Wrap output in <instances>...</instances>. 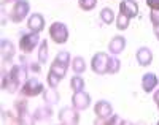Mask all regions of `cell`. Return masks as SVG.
<instances>
[{
  "label": "cell",
  "mask_w": 159,
  "mask_h": 125,
  "mask_svg": "<svg viewBox=\"0 0 159 125\" xmlns=\"http://www.w3.org/2000/svg\"><path fill=\"white\" fill-rule=\"evenodd\" d=\"M29 11H30V3L27 0H16L15 3H13L11 10H10V21L15 22V24H19L22 22L25 18H29Z\"/></svg>",
  "instance_id": "cell-1"
},
{
  "label": "cell",
  "mask_w": 159,
  "mask_h": 125,
  "mask_svg": "<svg viewBox=\"0 0 159 125\" xmlns=\"http://www.w3.org/2000/svg\"><path fill=\"white\" fill-rule=\"evenodd\" d=\"M45 90L43 84H42V81L37 79V78H27L24 82H22V86L19 89V93L21 97H27V98H32V97H38V95H42Z\"/></svg>",
  "instance_id": "cell-2"
},
{
  "label": "cell",
  "mask_w": 159,
  "mask_h": 125,
  "mask_svg": "<svg viewBox=\"0 0 159 125\" xmlns=\"http://www.w3.org/2000/svg\"><path fill=\"white\" fill-rule=\"evenodd\" d=\"M42 40H40V33H35V32H27V33H22L21 38H19V49L24 52V54H30L34 52L35 49H38Z\"/></svg>",
  "instance_id": "cell-3"
},
{
  "label": "cell",
  "mask_w": 159,
  "mask_h": 125,
  "mask_svg": "<svg viewBox=\"0 0 159 125\" xmlns=\"http://www.w3.org/2000/svg\"><path fill=\"white\" fill-rule=\"evenodd\" d=\"M49 38L54 41L56 45H64V43H67V40H69V29H67V25H65L64 22H52L49 25Z\"/></svg>",
  "instance_id": "cell-4"
},
{
  "label": "cell",
  "mask_w": 159,
  "mask_h": 125,
  "mask_svg": "<svg viewBox=\"0 0 159 125\" xmlns=\"http://www.w3.org/2000/svg\"><path fill=\"white\" fill-rule=\"evenodd\" d=\"M57 119L64 125H76L80 123V111L75 109L73 106H65L59 111Z\"/></svg>",
  "instance_id": "cell-5"
},
{
  "label": "cell",
  "mask_w": 159,
  "mask_h": 125,
  "mask_svg": "<svg viewBox=\"0 0 159 125\" xmlns=\"http://www.w3.org/2000/svg\"><path fill=\"white\" fill-rule=\"evenodd\" d=\"M110 54L107 52H96L91 59V70L96 75H105L107 73V62Z\"/></svg>",
  "instance_id": "cell-6"
},
{
  "label": "cell",
  "mask_w": 159,
  "mask_h": 125,
  "mask_svg": "<svg viewBox=\"0 0 159 125\" xmlns=\"http://www.w3.org/2000/svg\"><path fill=\"white\" fill-rule=\"evenodd\" d=\"M72 106L78 111H84L91 106V95L86 90H80L73 92L72 95Z\"/></svg>",
  "instance_id": "cell-7"
},
{
  "label": "cell",
  "mask_w": 159,
  "mask_h": 125,
  "mask_svg": "<svg viewBox=\"0 0 159 125\" xmlns=\"http://www.w3.org/2000/svg\"><path fill=\"white\" fill-rule=\"evenodd\" d=\"M21 86H22V82L18 81L15 76H11L10 71L2 75V89H3L5 92L15 93V92H18V90L21 89Z\"/></svg>",
  "instance_id": "cell-8"
},
{
  "label": "cell",
  "mask_w": 159,
  "mask_h": 125,
  "mask_svg": "<svg viewBox=\"0 0 159 125\" xmlns=\"http://www.w3.org/2000/svg\"><path fill=\"white\" fill-rule=\"evenodd\" d=\"M94 114L99 117V119H103V123H105V119H108L111 114H113V106L110 101L107 100H99L96 105H94Z\"/></svg>",
  "instance_id": "cell-9"
},
{
  "label": "cell",
  "mask_w": 159,
  "mask_h": 125,
  "mask_svg": "<svg viewBox=\"0 0 159 125\" xmlns=\"http://www.w3.org/2000/svg\"><path fill=\"white\" fill-rule=\"evenodd\" d=\"M27 29L35 33H42L45 29V18L40 13H34L27 18Z\"/></svg>",
  "instance_id": "cell-10"
},
{
  "label": "cell",
  "mask_w": 159,
  "mask_h": 125,
  "mask_svg": "<svg viewBox=\"0 0 159 125\" xmlns=\"http://www.w3.org/2000/svg\"><path fill=\"white\" fill-rule=\"evenodd\" d=\"M119 13L129 16L130 19L137 18V15H139V3L135 2V0H123V2H119Z\"/></svg>",
  "instance_id": "cell-11"
},
{
  "label": "cell",
  "mask_w": 159,
  "mask_h": 125,
  "mask_svg": "<svg viewBox=\"0 0 159 125\" xmlns=\"http://www.w3.org/2000/svg\"><path fill=\"white\" fill-rule=\"evenodd\" d=\"M0 52H2V60H3V63H7V62H11V59L15 57L16 48H15V45H13L10 40L2 38V41H0Z\"/></svg>",
  "instance_id": "cell-12"
},
{
  "label": "cell",
  "mask_w": 159,
  "mask_h": 125,
  "mask_svg": "<svg viewBox=\"0 0 159 125\" xmlns=\"http://www.w3.org/2000/svg\"><path fill=\"white\" fill-rule=\"evenodd\" d=\"M135 59H137V63L140 67H148L153 62V51L147 46H142L135 52Z\"/></svg>",
  "instance_id": "cell-13"
},
{
  "label": "cell",
  "mask_w": 159,
  "mask_h": 125,
  "mask_svg": "<svg viewBox=\"0 0 159 125\" xmlns=\"http://www.w3.org/2000/svg\"><path fill=\"white\" fill-rule=\"evenodd\" d=\"M157 84H159V79L154 73H145L143 78H142V89L150 93V92H154L157 89Z\"/></svg>",
  "instance_id": "cell-14"
},
{
  "label": "cell",
  "mask_w": 159,
  "mask_h": 125,
  "mask_svg": "<svg viewBox=\"0 0 159 125\" xmlns=\"http://www.w3.org/2000/svg\"><path fill=\"white\" fill-rule=\"evenodd\" d=\"M124 48H126V38H124L123 35L113 37V38L110 40V43H108V52H110V54H115V55L121 54V52L124 51Z\"/></svg>",
  "instance_id": "cell-15"
},
{
  "label": "cell",
  "mask_w": 159,
  "mask_h": 125,
  "mask_svg": "<svg viewBox=\"0 0 159 125\" xmlns=\"http://www.w3.org/2000/svg\"><path fill=\"white\" fill-rule=\"evenodd\" d=\"M51 116H52V106L45 103V106H40L35 109V113L32 114V122H43L48 120Z\"/></svg>",
  "instance_id": "cell-16"
},
{
  "label": "cell",
  "mask_w": 159,
  "mask_h": 125,
  "mask_svg": "<svg viewBox=\"0 0 159 125\" xmlns=\"http://www.w3.org/2000/svg\"><path fill=\"white\" fill-rule=\"evenodd\" d=\"M42 97H43V101H45L46 105H51V106L56 105V103H59V100H61L59 92H57L56 89H52V87H49V90H43Z\"/></svg>",
  "instance_id": "cell-17"
},
{
  "label": "cell",
  "mask_w": 159,
  "mask_h": 125,
  "mask_svg": "<svg viewBox=\"0 0 159 125\" xmlns=\"http://www.w3.org/2000/svg\"><path fill=\"white\" fill-rule=\"evenodd\" d=\"M10 75L11 76H15L18 81H21V82H24L25 79H27L29 76H27V68H25L24 65H13L11 68H10Z\"/></svg>",
  "instance_id": "cell-18"
},
{
  "label": "cell",
  "mask_w": 159,
  "mask_h": 125,
  "mask_svg": "<svg viewBox=\"0 0 159 125\" xmlns=\"http://www.w3.org/2000/svg\"><path fill=\"white\" fill-rule=\"evenodd\" d=\"M121 70V60H119L115 54H110L108 62H107V73L108 75H116Z\"/></svg>",
  "instance_id": "cell-19"
},
{
  "label": "cell",
  "mask_w": 159,
  "mask_h": 125,
  "mask_svg": "<svg viewBox=\"0 0 159 125\" xmlns=\"http://www.w3.org/2000/svg\"><path fill=\"white\" fill-rule=\"evenodd\" d=\"M70 67H72L73 73L81 75V73H84V71H86V60L81 57V55H76V57H73V59H72Z\"/></svg>",
  "instance_id": "cell-20"
},
{
  "label": "cell",
  "mask_w": 159,
  "mask_h": 125,
  "mask_svg": "<svg viewBox=\"0 0 159 125\" xmlns=\"http://www.w3.org/2000/svg\"><path fill=\"white\" fill-rule=\"evenodd\" d=\"M37 57H38V62H40V63H46V62H48L49 48H48V41H46V40H42V43H40L38 52H37Z\"/></svg>",
  "instance_id": "cell-21"
},
{
  "label": "cell",
  "mask_w": 159,
  "mask_h": 125,
  "mask_svg": "<svg viewBox=\"0 0 159 125\" xmlns=\"http://www.w3.org/2000/svg\"><path fill=\"white\" fill-rule=\"evenodd\" d=\"M99 16H100V21H102L103 24H107V25H110V24H113V22L116 21V15H115V11H113L111 8H108V6L102 8Z\"/></svg>",
  "instance_id": "cell-22"
},
{
  "label": "cell",
  "mask_w": 159,
  "mask_h": 125,
  "mask_svg": "<svg viewBox=\"0 0 159 125\" xmlns=\"http://www.w3.org/2000/svg\"><path fill=\"white\" fill-rule=\"evenodd\" d=\"M84 87H86V82L81 78V75H76L75 73V76L70 79V89L73 92H80V90H84Z\"/></svg>",
  "instance_id": "cell-23"
},
{
  "label": "cell",
  "mask_w": 159,
  "mask_h": 125,
  "mask_svg": "<svg viewBox=\"0 0 159 125\" xmlns=\"http://www.w3.org/2000/svg\"><path fill=\"white\" fill-rule=\"evenodd\" d=\"M67 68L69 67H65V65H62V63H59V62H56V60H52V63L49 65V71H52L54 75H57L59 78H65V75H67Z\"/></svg>",
  "instance_id": "cell-24"
},
{
  "label": "cell",
  "mask_w": 159,
  "mask_h": 125,
  "mask_svg": "<svg viewBox=\"0 0 159 125\" xmlns=\"http://www.w3.org/2000/svg\"><path fill=\"white\" fill-rule=\"evenodd\" d=\"M115 24H116V29L123 32V30L129 29L130 18H129V16H126V15H123V13H119V15L116 16V21H115Z\"/></svg>",
  "instance_id": "cell-25"
},
{
  "label": "cell",
  "mask_w": 159,
  "mask_h": 125,
  "mask_svg": "<svg viewBox=\"0 0 159 125\" xmlns=\"http://www.w3.org/2000/svg\"><path fill=\"white\" fill-rule=\"evenodd\" d=\"M54 60L59 62V63H62V65H65V67H70V63H72V57H70L69 51H61V52H57L56 57H54Z\"/></svg>",
  "instance_id": "cell-26"
},
{
  "label": "cell",
  "mask_w": 159,
  "mask_h": 125,
  "mask_svg": "<svg viewBox=\"0 0 159 125\" xmlns=\"http://www.w3.org/2000/svg\"><path fill=\"white\" fill-rule=\"evenodd\" d=\"M78 6L83 11H92L97 6V0H78Z\"/></svg>",
  "instance_id": "cell-27"
},
{
  "label": "cell",
  "mask_w": 159,
  "mask_h": 125,
  "mask_svg": "<svg viewBox=\"0 0 159 125\" xmlns=\"http://www.w3.org/2000/svg\"><path fill=\"white\" fill-rule=\"evenodd\" d=\"M46 81H48V86H49V87H52V89H57V86L61 84L62 78H59L57 75H54L52 71H48V78H46Z\"/></svg>",
  "instance_id": "cell-28"
},
{
  "label": "cell",
  "mask_w": 159,
  "mask_h": 125,
  "mask_svg": "<svg viewBox=\"0 0 159 125\" xmlns=\"http://www.w3.org/2000/svg\"><path fill=\"white\" fill-rule=\"evenodd\" d=\"M150 21L153 27H159V10H151L150 13Z\"/></svg>",
  "instance_id": "cell-29"
},
{
  "label": "cell",
  "mask_w": 159,
  "mask_h": 125,
  "mask_svg": "<svg viewBox=\"0 0 159 125\" xmlns=\"http://www.w3.org/2000/svg\"><path fill=\"white\" fill-rule=\"evenodd\" d=\"M105 123L107 125H115V123H124V120L119 116H116V114H111L108 119H105Z\"/></svg>",
  "instance_id": "cell-30"
},
{
  "label": "cell",
  "mask_w": 159,
  "mask_h": 125,
  "mask_svg": "<svg viewBox=\"0 0 159 125\" xmlns=\"http://www.w3.org/2000/svg\"><path fill=\"white\" fill-rule=\"evenodd\" d=\"M147 5L150 10H159V0H147Z\"/></svg>",
  "instance_id": "cell-31"
},
{
  "label": "cell",
  "mask_w": 159,
  "mask_h": 125,
  "mask_svg": "<svg viewBox=\"0 0 159 125\" xmlns=\"http://www.w3.org/2000/svg\"><path fill=\"white\" fill-rule=\"evenodd\" d=\"M38 63H40V62H38ZM38 63H35V62H30V63H29V68H30V70H32L34 73H37V75H38L40 71H42V67H40Z\"/></svg>",
  "instance_id": "cell-32"
},
{
  "label": "cell",
  "mask_w": 159,
  "mask_h": 125,
  "mask_svg": "<svg viewBox=\"0 0 159 125\" xmlns=\"http://www.w3.org/2000/svg\"><path fill=\"white\" fill-rule=\"evenodd\" d=\"M153 100H154V103H156V106H157V109H159V89H156V90L153 92Z\"/></svg>",
  "instance_id": "cell-33"
},
{
  "label": "cell",
  "mask_w": 159,
  "mask_h": 125,
  "mask_svg": "<svg viewBox=\"0 0 159 125\" xmlns=\"http://www.w3.org/2000/svg\"><path fill=\"white\" fill-rule=\"evenodd\" d=\"M154 37H156L157 41H159V27H154Z\"/></svg>",
  "instance_id": "cell-34"
},
{
  "label": "cell",
  "mask_w": 159,
  "mask_h": 125,
  "mask_svg": "<svg viewBox=\"0 0 159 125\" xmlns=\"http://www.w3.org/2000/svg\"><path fill=\"white\" fill-rule=\"evenodd\" d=\"M15 2H16V0H3V2H2V3L5 5V3H15Z\"/></svg>",
  "instance_id": "cell-35"
},
{
  "label": "cell",
  "mask_w": 159,
  "mask_h": 125,
  "mask_svg": "<svg viewBox=\"0 0 159 125\" xmlns=\"http://www.w3.org/2000/svg\"><path fill=\"white\" fill-rule=\"evenodd\" d=\"M157 125H159V120H157Z\"/></svg>",
  "instance_id": "cell-36"
}]
</instances>
